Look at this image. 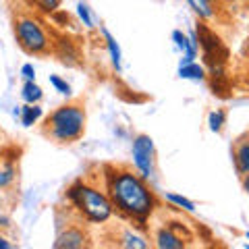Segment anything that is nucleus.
<instances>
[{"label":"nucleus","mask_w":249,"mask_h":249,"mask_svg":"<svg viewBox=\"0 0 249 249\" xmlns=\"http://www.w3.org/2000/svg\"><path fill=\"white\" fill-rule=\"evenodd\" d=\"M108 197L119 212L145 220L154 210V196L142 175L131 170H114L108 175Z\"/></svg>","instance_id":"obj_1"},{"label":"nucleus","mask_w":249,"mask_h":249,"mask_svg":"<svg viewBox=\"0 0 249 249\" xmlns=\"http://www.w3.org/2000/svg\"><path fill=\"white\" fill-rule=\"evenodd\" d=\"M71 204L79 210V212L88 218L89 222H106L112 216V201L110 197L96 189L93 185L88 183H75L71 189L67 191Z\"/></svg>","instance_id":"obj_2"},{"label":"nucleus","mask_w":249,"mask_h":249,"mask_svg":"<svg viewBox=\"0 0 249 249\" xmlns=\"http://www.w3.org/2000/svg\"><path fill=\"white\" fill-rule=\"evenodd\" d=\"M50 137L62 143H71L83 135L85 129V110L79 104H65L56 108L48 119H46Z\"/></svg>","instance_id":"obj_3"},{"label":"nucleus","mask_w":249,"mask_h":249,"mask_svg":"<svg viewBox=\"0 0 249 249\" xmlns=\"http://www.w3.org/2000/svg\"><path fill=\"white\" fill-rule=\"evenodd\" d=\"M15 36L19 40V46L29 54H42L50 46L42 23L34 17H19L15 21Z\"/></svg>","instance_id":"obj_4"},{"label":"nucleus","mask_w":249,"mask_h":249,"mask_svg":"<svg viewBox=\"0 0 249 249\" xmlns=\"http://www.w3.org/2000/svg\"><path fill=\"white\" fill-rule=\"evenodd\" d=\"M154 142L150 135H137L133 142V164L137 173L143 178H150L154 175Z\"/></svg>","instance_id":"obj_5"},{"label":"nucleus","mask_w":249,"mask_h":249,"mask_svg":"<svg viewBox=\"0 0 249 249\" xmlns=\"http://www.w3.org/2000/svg\"><path fill=\"white\" fill-rule=\"evenodd\" d=\"M85 245V235L79 229H67L65 232H60L54 247L56 249H81Z\"/></svg>","instance_id":"obj_6"},{"label":"nucleus","mask_w":249,"mask_h":249,"mask_svg":"<svg viewBox=\"0 0 249 249\" xmlns=\"http://www.w3.org/2000/svg\"><path fill=\"white\" fill-rule=\"evenodd\" d=\"M156 247L158 249H185V243H183V239L175 235L170 229H162V231H158V235H156Z\"/></svg>","instance_id":"obj_7"},{"label":"nucleus","mask_w":249,"mask_h":249,"mask_svg":"<svg viewBox=\"0 0 249 249\" xmlns=\"http://www.w3.org/2000/svg\"><path fill=\"white\" fill-rule=\"evenodd\" d=\"M102 34H104V40H106V48H108V54H110V60H112V67L116 69V71H121L123 67V52H121V46L119 42H116V37L108 31L106 27H102Z\"/></svg>","instance_id":"obj_8"},{"label":"nucleus","mask_w":249,"mask_h":249,"mask_svg":"<svg viewBox=\"0 0 249 249\" xmlns=\"http://www.w3.org/2000/svg\"><path fill=\"white\" fill-rule=\"evenodd\" d=\"M235 164L241 175L249 173V142H241L235 147Z\"/></svg>","instance_id":"obj_9"},{"label":"nucleus","mask_w":249,"mask_h":249,"mask_svg":"<svg viewBox=\"0 0 249 249\" xmlns=\"http://www.w3.org/2000/svg\"><path fill=\"white\" fill-rule=\"evenodd\" d=\"M121 247L123 249H147V241L133 231H124L121 239Z\"/></svg>","instance_id":"obj_10"},{"label":"nucleus","mask_w":249,"mask_h":249,"mask_svg":"<svg viewBox=\"0 0 249 249\" xmlns=\"http://www.w3.org/2000/svg\"><path fill=\"white\" fill-rule=\"evenodd\" d=\"M178 77H181V79L201 81L206 77V71H204V67H201V65H197V62H191V65L178 67Z\"/></svg>","instance_id":"obj_11"},{"label":"nucleus","mask_w":249,"mask_h":249,"mask_svg":"<svg viewBox=\"0 0 249 249\" xmlns=\"http://www.w3.org/2000/svg\"><path fill=\"white\" fill-rule=\"evenodd\" d=\"M187 2H189L193 13H196L199 19L214 17V2L212 0H187Z\"/></svg>","instance_id":"obj_12"},{"label":"nucleus","mask_w":249,"mask_h":249,"mask_svg":"<svg viewBox=\"0 0 249 249\" xmlns=\"http://www.w3.org/2000/svg\"><path fill=\"white\" fill-rule=\"evenodd\" d=\"M21 98L25 100V104H37L42 100V88L36 81H25L21 91Z\"/></svg>","instance_id":"obj_13"},{"label":"nucleus","mask_w":249,"mask_h":249,"mask_svg":"<svg viewBox=\"0 0 249 249\" xmlns=\"http://www.w3.org/2000/svg\"><path fill=\"white\" fill-rule=\"evenodd\" d=\"M42 116V108L37 104H25L21 108V123L25 124V127H31V124H36L40 121Z\"/></svg>","instance_id":"obj_14"},{"label":"nucleus","mask_w":249,"mask_h":249,"mask_svg":"<svg viewBox=\"0 0 249 249\" xmlns=\"http://www.w3.org/2000/svg\"><path fill=\"white\" fill-rule=\"evenodd\" d=\"M15 166L11 162H4L0 160V187H9L13 181H15Z\"/></svg>","instance_id":"obj_15"},{"label":"nucleus","mask_w":249,"mask_h":249,"mask_svg":"<svg viewBox=\"0 0 249 249\" xmlns=\"http://www.w3.org/2000/svg\"><path fill=\"white\" fill-rule=\"evenodd\" d=\"M224 121H227V112L224 110H214L208 114V124H210V131H214V133H218L222 127H224Z\"/></svg>","instance_id":"obj_16"},{"label":"nucleus","mask_w":249,"mask_h":249,"mask_svg":"<svg viewBox=\"0 0 249 249\" xmlns=\"http://www.w3.org/2000/svg\"><path fill=\"white\" fill-rule=\"evenodd\" d=\"M166 199H168V201H173L175 206L187 210V212H196V204H193L191 199H187V197H183V196H178V193H166Z\"/></svg>","instance_id":"obj_17"},{"label":"nucleus","mask_w":249,"mask_h":249,"mask_svg":"<svg viewBox=\"0 0 249 249\" xmlns=\"http://www.w3.org/2000/svg\"><path fill=\"white\" fill-rule=\"evenodd\" d=\"M77 15H79V19L83 21V25L91 29L93 27V19H91V13H89V6L85 2H77Z\"/></svg>","instance_id":"obj_18"},{"label":"nucleus","mask_w":249,"mask_h":249,"mask_svg":"<svg viewBox=\"0 0 249 249\" xmlns=\"http://www.w3.org/2000/svg\"><path fill=\"white\" fill-rule=\"evenodd\" d=\"M50 83L56 88L58 93H62V96H71V85H69L65 79H60L58 75H50Z\"/></svg>","instance_id":"obj_19"},{"label":"nucleus","mask_w":249,"mask_h":249,"mask_svg":"<svg viewBox=\"0 0 249 249\" xmlns=\"http://www.w3.org/2000/svg\"><path fill=\"white\" fill-rule=\"evenodd\" d=\"M34 2L40 6L42 11L46 13H52V11H56L58 9V4H60V0H34Z\"/></svg>","instance_id":"obj_20"},{"label":"nucleus","mask_w":249,"mask_h":249,"mask_svg":"<svg viewBox=\"0 0 249 249\" xmlns=\"http://www.w3.org/2000/svg\"><path fill=\"white\" fill-rule=\"evenodd\" d=\"M21 75L25 77V81H36V69H34V65H23L21 67Z\"/></svg>","instance_id":"obj_21"},{"label":"nucleus","mask_w":249,"mask_h":249,"mask_svg":"<svg viewBox=\"0 0 249 249\" xmlns=\"http://www.w3.org/2000/svg\"><path fill=\"white\" fill-rule=\"evenodd\" d=\"M0 249H15L11 243H9V241H6L2 235H0Z\"/></svg>","instance_id":"obj_22"},{"label":"nucleus","mask_w":249,"mask_h":249,"mask_svg":"<svg viewBox=\"0 0 249 249\" xmlns=\"http://www.w3.org/2000/svg\"><path fill=\"white\" fill-rule=\"evenodd\" d=\"M243 189L247 191V196H249V173L243 175Z\"/></svg>","instance_id":"obj_23"},{"label":"nucleus","mask_w":249,"mask_h":249,"mask_svg":"<svg viewBox=\"0 0 249 249\" xmlns=\"http://www.w3.org/2000/svg\"><path fill=\"white\" fill-rule=\"evenodd\" d=\"M0 227H9V218L6 216H0Z\"/></svg>","instance_id":"obj_24"},{"label":"nucleus","mask_w":249,"mask_h":249,"mask_svg":"<svg viewBox=\"0 0 249 249\" xmlns=\"http://www.w3.org/2000/svg\"><path fill=\"white\" fill-rule=\"evenodd\" d=\"M0 208H2V197H0Z\"/></svg>","instance_id":"obj_25"},{"label":"nucleus","mask_w":249,"mask_h":249,"mask_svg":"<svg viewBox=\"0 0 249 249\" xmlns=\"http://www.w3.org/2000/svg\"><path fill=\"white\" fill-rule=\"evenodd\" d=\"M245 249H249V243H247V245H245Z\"/></svg>","instance_id":"obj_26"},{"label":"nucleus","mask_w":249,"mask_h":249,"mask_svg":"<svg viewBox=\"0 0 249 249\" xmlns=\"http://www.w3.org/2000/svg\"><path fill=\"white\" fill-rule=\"evenodd\" d=\"M247 241H249V232H247Z\"/></svg>","instance_id":"obj_27"}]
</instances>
